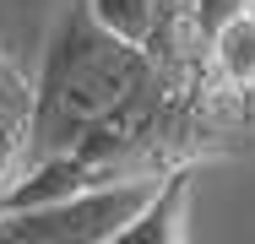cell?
<instances>
[{
    "label": "cell",
    "instance_id": "obj_4",
    "mask_svg": "<svg viewBox=\"0 0 255 244\" xmlns=\"http://www.w3.org/2000/svg\"><path fill=\"white\" fill-rule=\"evenodd\" d=\"M206 65L217 71L223 87H234L245 98L255 93V11L245 0L228 16L212 22V33H206Z\"/></svg>",
    "mask_w": 255,
    "mask_h": 244
},
{
    "label": "cell",
    "instance_id": "obj_1",
    "mask_svg": "<svg viewBox=\"0 0 255 244\" xmlns=\"http://www.w3.org/2000/svg\"><path fill=\"white\" fill-rule=\"evenodd\" d=\"M163 76L152 54L130 49L109 27L93 22L87 5H71L49 33L38 82H33V125H27V157H65L93 130L120 120L136 98H147Z\"/></svg>",
    "mask_w": 255,
    "mask_h": 244
},
{
    "label": "cell",
    "instance_id": "obj_6",
    "mask_svg": "<svg viewBox=\"0 0 255 244\" xmlns=\"http://www.w3.org/2000/svg\"><path fill=\"white\" fill-rule=\"evenodd\" d=\"M245 5H250V11H255V0H245Z\"/></svg>",
    "mask_w": 255,
    "mask_h": 244
},
{
    "label": "cell",
    "instance_id": "obj_5",
    "mask_svg": "<svg viewBox=\"0 0 255 244\" xmlns=\"http://www.w3.org/2000/svg\"><path fill=\"white\" fill-rule=\"evenodd\" d=\"M22 157H27V120H11V125H0V206H5L11 185L22 179Z\"/></svg>",
    "mask_w": 255,
    "mask_h": 244
},
{
    "label": "cell",
    "instance_id": "obj_2",
    "mask_svg": "<svg viewBox=\"0 0 255 244\" xmlns=\"http://www.w3.org/2000/svg\"><path fill=\"white\" fill-rule=\"evenodd\" d=\"M152 190L157 179H114L22 212H0V244H114Z\"/></svg>",
    "mask_w": 255,
    "mask_h": 244
},
{
    "label": "cell",
    "instance_id": "obj_3",
    "mask_svg": "<svg viewBox=\"0 0 255 244\" xmlns=\"http://www.w3.org/2000/svg\"><path fill=\"white\" fill-rule=\"evenodd\" d=\"M190 190H196V163L168 168L114 244H185L190 239Z\"/></svg>",
    "mask_w": 255,
    "mask_h": 244
}]
</instances>
